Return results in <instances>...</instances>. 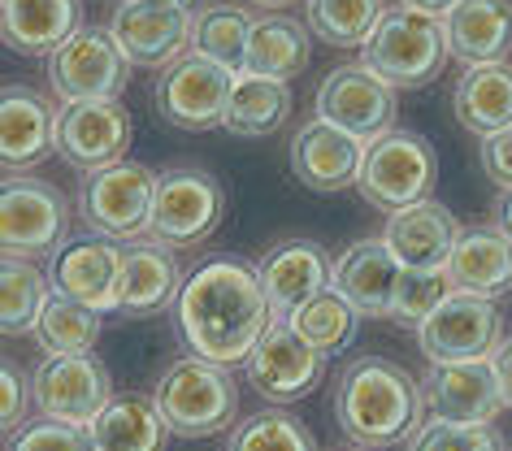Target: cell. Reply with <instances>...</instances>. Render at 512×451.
<instances>
[{"label":"cell","instance_id":"cell-1","mask_svg":"<svg viewBox=\"0 0 512 451\" xmlns=\"http://www.w3.org/2000/svg\"><path fill=\"white\" fill-rule=\"evenodd\" d=\"M174 321L191 356H204L213 365H248L256 343L274 326V304L265 295V282L252 261L213 252L200 265H191L183 291L174 300Z\"/></svg>","mask_w":512,"mask_h":451},{"label":"cell","instance_id":"cell-2","mask_svg":"<svg viewBox=\"0 0 512 451\" xmlns=\"http://www.w3.org/2000/svg\"><path fill=\"white\" fill-rule=\"evenodd\" d=\"M421 382L387 356H356L339 369L335 382V421L356 447H400L426 417Z\"/></svg>","mask_w":512,"mask_h":451},{"label":"cell","instance_id":"cell-3","mask_svg":"<svg viewBox=\"0 0 512 451\" xmlns=\"http://www.w3.org/2000/svg\"><path fill=\"white\" fill-rule=\"evenodd\" d=\"M361 61L374 74H382L391 87H400V92L430 87L452 61L443 18L421 14V9L408 5H391L374 27V35H369V44L361 48Z\"/></svg>","mask_w":512,"mask_h":451},{"label":"cell","instance_id":"cell-4","mask_svg":"<svg viewBox=\"0 0 512 451\" xmlns=\"http://www.w3.org/2000/svg\"><path fill=\"white\" fill-rule=\"evenodd\" d=\"M157 404L178 438L226 434L239 417V391L226 365L204 356H183L157 378Z\"/></svg>","mask_w":512,"mask_h":451},{"label":"cell","instance_id":"cell-5","mask_svg":"<svg viewBox=\"0 0 512 451\" xmlns=\"http://www.w3.org/2000/svg\"><path fill=\"white\" fill-rule=\"evenodd\" d=\"M439 183V157H434L430 139L417 131H387L374 144H365L361 178L356 191L382 213H400L408 204L430 200Z\"/></svg>","mask_w":512,"mask_h":451},{"label":"cell","instance_id":"cell-6","mask_svg":"<svg viewBox=\"0 0 512 451\" xmlns=\"http://www.w3.org/2000/svg\"><path fill=\"white\" fill-rule=\"evenodd\" d=\"M157 178L139 161H118L96 174H83L74 209H79L83 226L96 235H109L118 243H135L148 235L152 222V200H157Z\"/></svg>","mask_w":512,"mask_h":451},{"label":"cell","instance_id":"cell-7","mask_svg":"<svg viewBox=\"0 0 512 451\" xmlns=\"http://www.w3.org/2000/svg\"><path fill=\"white\" fill-rule=\"evenodd\" d=\"M70 239L66 196L35 174H5L0 183V248L9 256H53Z\"/></svg>","mask_w":512,"mask_h":451},{"label":"cell","instance_id":"cell-8","mask_svg":"<svg viewBox=\"0 0 512 451\" xmlns=\"http://www.w3.org/2000/svg\"><path fill=\"white\" fill-rule=\"evenodd\" d=\"M226 213V191L209 170L196 165H174L157 178V200H152L148 235L165 248H196L217 230Z\"/></svg>","mask_w":512,"mask_h":451},{"label":"cell","instance_id":"cell-9","mask_svg":"<svg viewBox=\"0 0 512 451\" xmlns=\"http://www.w3.org/2000/svg\"><path fill=\"white\" fill-rule=\"evenodd\" d=\"M131 79V61L109 27H83L48 57V87L66 105L79 100H122Z\"/></svg>","mask_w":512,"mask_h":451},{"label":"cell","instance_id":"cell-10","mask_svg":"<svg viewBox=\"0 0 512 451\" xmlns=\"http://www.w3.org/2000/svg\"><path fill=\"white\" fill-rule=\"evenodd\" d=\"M122 269H126V248L109 235H70L53 252L48 265V282L57 295H66L74 304L96 308L100 317L122 308Z\"/></svg>","mask_w":512,"mask_h":451},{"label":"cell","instance_id":"cell-11","mask_svg":"<svg viewBox=\"0 0 512 451\" xmlns=\"http://www.w3.org/2000/svg\"><path fill=\"white\" fill-rule=\"evenodd\" d=\"M239 74L222 70L217 61H204L196 53L178 57L170 70H161L157 87H152V109L161 122L174 131H213L226 118L230 87Z\"/></svg>","mask_w":512,"mask_h":451},{"label":"cell","instance_id":"cell-12","mask_svg":"<svg viewBox=\"0 0 512 451\" xmlns=\"http://www.w3.org/2000/svg\"><path fill=\"white\" fill-rule=\"evenodd\" d=\"M395 109H400L395 87L365 61L335 66L317 87V118L356 135L361 144H374V139L395 131Z\"/></svg>","mask_w":512,"mask_h":451},{"label":"cell","instance_id":"cell-13","mask_svg":"<svg viewBox=\"0 0 512 451\" xmlns=\"http://www.w3.org/2000/svg\"><path fill=\"white\" fill-rule=\"evenodd\" d=\"M421 352L430 365H465V360H491L504 343V313L495 300L456 291L434 308V317L417 330Z\"/></svg>","mask_w":512,"mask_h":451},{"label":"cell","instance_id":"cell-14","mask_svg":"<svg viewBox=\"0 0 512 451\" xmlns=\"http://www.w3.org/2000/svg\"><path fill=\"white\" fill-rule=\"evenodd\" d=\"M31 391L40 417L92 425L113 399V378L92 352H66V356H44L35 365Z\"/></svg>","mask_w":512,"mask_h":451},{"label":"cell","instance_id":"cell-15","mask_svg":"<svg viewBox=\"0 0 512 451\" xmlns=\"http://www.w3.org/2000/svg\"><path fill=\"white\" fill-rule=\"evenodd\" d=\"M113 40L139 70H170L191 48V9L178 0H122L109 18Z\"/></svg>","mask_w":512,"mask_h":451},{"label":"cell","instance_id":"cell-16","mask_svg":"<svg viewBox=\"0 0 512 451\" xmlns=\"http://www.w3.org/2000/svg\"><path fill=\"white\" fill-rule=\"evenodd\" d=\"M131 135L135 126L122 100H79L57 118V157L79 174H96L126 161Z\"/></svg>","mask_w":512,"mask_h":451},{"label":"cell","instance_id":"cell-17","mask_svg":"<svg viewBox=\"0 0 512 451\" xmlns=\"http://www.w3.org/2000/svg\"><path fill=\"white\" fill-rule=\"evenodd\" d=\"M326 360L330 356L317 352L309 339H300L287 321H274L243 369H248V382L256 386L261 399H270V404H291V399H304L322 386Z\"/></svg>","mask_w":512,"mask_h":451},{"label":"cell","instance_id":"cell-18","mask_svg":"<svg viewBox=\"0 0 512 451\" xmlns=\"http://www.w3.org/2000/svg\"><path fill=\"white\" fill-rule=\"evenodd\" d=\"M57 118L53 100L40 87L9 83L0 96V165L5 174H27L48 152H57Z\"/></svg>","mask_w":512,"mask_h":451},{"label":"cell","instance_id":"cell-19","mask_svg":"<svg viewBox=\"0 0 512 451\" xmlns=\"http://www.w3.org/2000/svg\"><path fill=\"white\" fill-rule=\"evenodd\" d=\"M361 161H365L361 139L322 122V118L304 122L296 139H291V174L309 191H317V196L348 191L356 178H361Z\"/></svg>","mask_w":512,"mask_h":451},{"label":"cell","instance_id":"cell-20","mask_svg":"<svg viewBox=\"0 0 512 451\" xmlns=\"http://www.w3.org/2000/svg\"><path fill=\"white\" fill-rule=\"evenodd\" d=\"M426 412L443 421H465V425H491L504 412L499 382L491 373V360H465V365H430L426 382Z\"/></svg>","mask_w":512,"mask_h":451},{"label":"cell","instance_id":"cell-21","mask_svg":"<svg viewBox=\"0 0 512 451\" xmlns=\"http://www.w3.org/2000/svg\"><path fill=\"white\" fill-rule=\"evenodd\" d=\"M330 252L313 239H283L256 261V274L265 282V295L274 304V317L287 321L304 300L330 287Z\"/></svg>","mask_w":512,"mask_h":451},{"label":"cell","instance_id":"cell-22","mask_svg":"<svg viewBox=\"0 0 512 451\" xmlns=\"http://www.w3.org/2000/svg\"><path fill=\"white\" fill-rule=\"evenodd\" d=\"M400 274H404V265L395 261L387 239H361L335 261V269H330V287H335L361 317H391Z\"/></svg>","mask_w":512,"mask_h":451},{"label":"cell","instance_id":"cell-23","mask_svg":"<svg viewBox=\"0 0 512 451\" xmlns=\"http://www.w3.org/2000/svg\"><path fill=\"white\" fill-rule=\"evenodd\" d=\"M83 31V0H0V40L9 53L53 57Z\"/></svg>","mask_w":512,"mask_h":451},{"label":"cell","instance_id":"cell-24","mask_svg":"<svg viewBox=\"0 0 512 451\" xmlns=\"http://www.w3.org/2000/svg\"><path fill=\"white\" fill-rule=\"evenodd\" d=\"M456 235H460V222L439 200H421V204H408L400 213H387V230H382L387 248L395 252V261L404 269L447 265V256L456 248Z\"/></svg>","mask_w":512,"mask_h":451},{"label":"cell","instance_id":"cell-25","mask_svg":"<svg viewBox=\"0 0 512 451\" xmlns=\"http://www.w3.org/2000/svg\"><path fill=\"white\" fill-rule=\"evenodd\" d=\"M452 61L465 70L499 66L512 53V0H460L443 18Z\"/></svg>","mask_w":512,"mask_h":451},{"label":"cell","instance_id":"cell-26","mask_svg":"<svg viewBox=\"0 0 512 451\" xmlns=\"http://www.w3.org/2000/svg\"><path fill=\"white\" fill-rule=\"evenodd\" d=\"M183 265L174 248L157 239H135L126 243V269H122V317H152L170 308L183 291Z\"/></svg>","mask_w":512,"mask_h":451},{"label":"cell","instance_id":"cell-27","mask_svg":"<svg viewBox=\"0 0 512 451\" xmlns=\"http://www.w3.org/2000/svg\"><path fill=\"white\" fill-rule=\"evenodd\" d=\"M456 291L499 300L512 291V239L495 226H460L456 248L447 256Z\"/></svg>","mask_w":512,"mask_h":451},{"label":"cell","instance_id":"cell-28","mask_svg":"<svg viewBox=\"0 0 512 451\" xmlns=\"http://www.w3.org/2000/svg\"><path fill=\"white\" fill-rule=\"evenodd\" d=\"M170 421L157 404V395H113L105 412L92 421L96 451H165L170 443Z\"/></svg>","mask_w":512,"mask_h":451},{"label":"cell","instance_id":"cell-29","mask_svg":"<svg viewBox=\"0 0 512 451\" xmlns=\"http://www.w3.org/2000/svg\"><path fill=\"white\" fill-rule=\"evenodd\" d=\"M452 109H456V122L469 135L491 139L499 131H508L512 126V66L499 61V66L465 70L452 92Z\"/></svg>","mask_w":512,"mask_h":451},{"label":"cell","instance_id":"cell-30","mask_svg":"<svg viewBox=\"0 0 512 451\" xmlns=\"http://www.w3.org/2000/svg\"><path fill=\"white\" fill-rule=\"evenodd\" d=\"M309 57H313L309 27H300L296 18L270 14V18H256V22H252L248 61H243V70H248V74H261V79L291 83L296 74L309 70Z\"/></svg>","mask_w":512,"mask_h":451},{"label":"cell","instance_id":"cell-31","mask_svg":"<svg viewBox=\"0 0 512 451\" xmlns=\"http://www.w3.org/2000/svg\"><path fill=\"white\" fill-rule=\"evenodd\" d=\"M287 113H291V87L287 83L261 79V74L243 70L235 79V87H230V105H226L222 126L230 135L261 139V135H274L278 126L287 122Z\"/></svg>","mask_w":512,"mask_h":451},{"label":"cell","instance_id":"cell-32","mask_svg":"<svg viewBox=\"0 0 512 451\" xmlns=\"http://www.w3.org/2000/svg\"><path fill=\"white\" fill-rule=\"evenodd\" d=\"M252 14L243 5H204L191 14V53L204 61H217L230 74H243L248 61V35Z\"/></svg>","mask_w":512,"mask_h":451},{"label":"cell","instance_id":"cell-33","mask_svg":"<svg viewBox=\"0 0 512 451\" xmlns=\"http://www.w3.org/2000/svg\"><path fill=\"white\" fill-rule=\"evenodd\" d=\"M48 295H53V282L48 274H40L27 256H9L0 261V334H27L40 321Z\"/></svg>","mask_w":512,"mask_h":451},{"label":"cell","instance_id":"cell-34","mask_svg":"<svg viewBox=\"0 0 512 451\" xmlns=\"http://www.w3.org/2000/svg\"><path fill=\"white\" fill-rule=\"evenodd\" d=\"M287 326L296 330L300 339H309L322 356H339V352H348L356 330H361V313H356L335 287H326V291H317L313 300H304L296 313L287 317Z\"/></svg>","mask_w":512,"mask_h":451},{"label":"cell","instance_id":"cell-35","mask_svg":"<svg viewBox=\"0 0 512 451\" xmlns=\"http://www.w3.org/2000/svg\"><path fill=\"white\" fill-rule=\"evenodd\" d=\"M304 5H309V31L330 48H365L387 14L382 0H304Z\"/></svg>","mask_w":512,"mask_h":451},{"label":"cell","instance_id":"cell-36","mask_svg":"<svg viewBox=\"0 0 512 451\" xmlns=\"http://www.w3.org/2000/svg\"><path fill=\"white\" fill-rule=\"evenodd\" d=\"M35 339H40L44 356H66V352H92L100 339V313L87 304H74L66 295H48L40 321H35Z\"/></svg>","mask_w":512,"mask_h":451},{"label":"cell","instance_id":"cell-37","mask_svg":"<svg viewBox=\"0 0 512 451\" xmlns=\"http://www.w3.org/2000/svg\"><path fill=\"white\" fill-rule=\"evenodd\" d=\"M226 451H317V438L287 408H261L230 430Z\"/></svg>","mask_w":512,"mask_h":451},{"label":"cell","instance_id":"cell-38","mask_svg":"<svg viewBox=\"0 0 512 451\" xmlns=\"http://www.w3.org/2000/svg\"><path fill=\"white\" fill-rule=\"evenodd\" d=\"M447 295H456V282H452V274H447V265H439V269H404L400 287H395L391 321H400L404 330H421Z\"/></svg>","mask_w":512,"mask_h":451},{"label":"cell","instance_id":"cell-39","mask_svg":"<svg viewBox=\"0 0 512 451\" xmlns=\"http://www.w3.org/2000/svg\"><path fill=\"white\" fill-rule=\"evenodd\" d=\"M408 451H504L495 443L491 425H465V421H443L426 417L408 438Z\"/></svg>","mask_w":512,"mask_h":451},{"label":"cell","instance_id":"cell-40","mask_svg":"<svg viewBox=\"0 0 512 451\" xmlns=\"http://www.w3.org/2000/svg\"><path fill=\"white\" fill-rule=\"evenodd\" d=\"M5 451H96V438H92V425L35 417L18 434H9Z\"/></svg>","mask_w":512,"mask_h":451},{"label":"cell","instance_id":"cell-41","mask_svg":"<svg viewBox=\"0 0 512 451\" xmlns=\"http://www.w3.org/2000/svg\"><path fill=\"white\" fill-rule=\"evenodd\" d=\"M0 425H5V434H18L22 425H27V408H31V382L18 373L14 360H0Z\"/></svg>","mask_w":512,"mask_h":451},{"label":"cell","instance_id":"cell-42","mask_svg":"<svg viewBox=\"0 0 512 451\" xmlns=\"http://www.w3.org/2000/svg\"><path fill=\"white\" fill-rule=\"evenodd\" d=\"M482 170L499 191H512V126L482 139Z\"/></svg>","mask_w":512,"mask_h":451},{"label":"cell","instance_id":"cell-43","mask_svg":"<svg viewBox=\"0 0 512 451\" xmlns=\"http://www.w3.org/2000/svg\"><path fill=\"white\" fill-rule=\"evenodd\" d=\"M491 373H495V382H499V399H504V408H512V334H504V343L495 347Z\"/></svg>","mask_w":512,"mask_h":451},{"label":"cell","instance_id":"cell-44","mask_svg":"<svg viewBox=\"0 0 512 451\" xmlns=\"http://www.w3.org/2000/svg\"><path fill=\"white\" fill-rule=\"evenodd\" d=\"M400 5L421 9V14H434V18H447V14H452V9L460 5V0H400Z\"/></svg>","mask_w":512,"mask_h":451},{"label":"cell","instance_id":"cell-45","mask_svg":"<svg viewBox=\"0 0 512 451\" xmlns=\"http://www.w3.org/2000/svg\"><path fill=\"white\" fill-rule=\"evenodd\" d=\"M495 230H504L512 239V191H504V196L495 200Z\"/></svg>","mask_w":512,"mask_h":451},{"label":"cell","instance_id":"cell-46","mask_svg":"<svg viewBox=\"0 0 512 451\" xmlns=\"http://www.w3.org/2000/svg\"><path fill=\"white\" fill-rule=\"evenodd\" d=\"M248 5H256V9H287V5H296V0H248Z\"/></svg>","mask_w":512,"mask_h":451},{"label":"cell","instance_id":"cell-47","mask_svg":"<svg viewBox=\"0 0 512 451\" xmlns=\"http://www.w3.org/2000/svg\"><path fill=\"white\" fill-rule=\"evenodd\" d=\"M348 451H374V447H348Z\"/></svg>","mask_w":512,"mask_h":451},{"label":"cell","instance_id":"cell-48","mask_svg":"<svg viewBox=\"0 0 512 451\" xmlns=\"http://www.w3.org/2000/svg\"><path fill=\"white\" fill-rule=\"evenodd\" d=\"M178 5H187V9H191V0H178Z\"/></svg>","mask_w":512,"mask_h":451},{"label":"cell","instance_id":"cell-49","mask_svg":"<svg viewBox=\"0 0 512 451\" xmlns=\"http://www.w3.org/2000/svg\"><path fill=\"white\" fill-rule=\"evenodd\" d=\"M504 451H512V447H504Z\"/></svg>","mask_w":512,"mask_h":451},{"label":"cell","instance_id":"cell-50","mask_svg":"<svg viewBox=\"0 0 512 451\" xmlns=\"http://www.w3.org/2000/svg\"><path fill=\"white\" fill-rule=\"evenodd\" d=\"M118 5H122V0H118Z\"/></svg>","mask_w":512,"mask_h":451}]
</instances>
